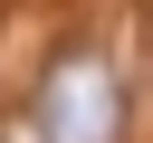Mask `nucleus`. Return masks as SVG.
<instances>
[{
	"mask_svg": "<svg viewBox=\"0 0 153 143\" xmlns=\"http://www.w3.org/2000/svg\"><path fill=\"white\" fill-rule=\"evenodd\" d=\"M0 143H57V133H48V124H29V114H10V124H0Z\"/></svg>",
	"mask_w": 153,
	"mask_h": 143,
	"instance_id": "f03ea898",
	"label": "nucleus"
},
{
	"mask_svg": "<svg viewBox=\"0 0 153 143\" xmlns=\"http://www.w3.org/2000/svg\"><path fill=\"white\" fill-rule=\"evenodd\" d=\"M48 133L57 143H115V76L96 57H67L48 86Z\"/></svg>",
	"mask_w": 153,
	"mask_h": 143,
	"instance_id": "f257e3e1",
	"label": "nucleus"
}]
</instances>
